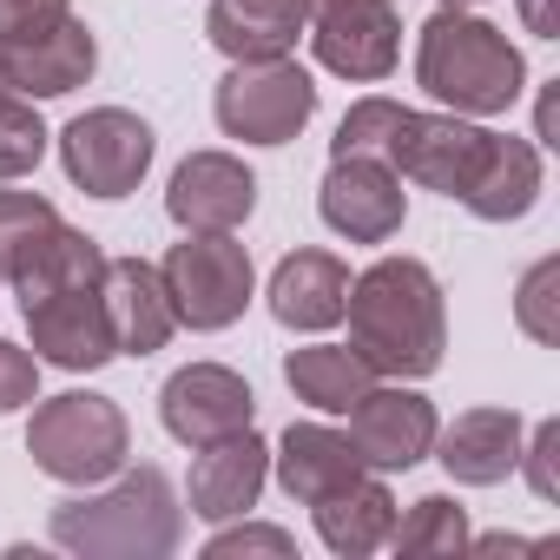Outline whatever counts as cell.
<instances>
[{
	"label": "cell",
	"instance_id": "cell-28",
	"mask_svg": "<svg viewBox=\"0 0 560 560\" xmlns=\"http://www.w3.org/2000/svg\"><path fill=\"white\" fill-rule=\"evenodd\" d=\"M396 119H402V100H383V93H370V100H357L350 113H343V126H337V139H330V152L337 159H383L389 165V139H396Z\"/></svg>",
	"mask_w": 560,
	"mask_h": 560
},
{
	"label": "cell",
	"instance_id": "cell-26",
	"mask_svg": "<svg viewBox=\"0 0 560 560\" xmlns=\"http://www.w3.org/2000/svg\"><path fill=\"white\" fill-rule=\"evenodd\" d=\"M389 547H396V553H462V547H468V514H462V501L422 494L409 514H396Z\"/></svg>",
	"mask_w": 560,
	"mask_h": 560
},
{
	"label": "cell",
	"instance_id": "cell-11",
	"mask_svg": "<svg viewBox=\"0 0 560 560\" xmlns=\"http://www.w3.org/2000/svg\"><path fill=\"white\" fill-rule=\"evenodd\" d=\"M317 211L350 244H389L402 231V218H409V191H402L396 165L350 152V159H330L324 191H317Z\"/></svg>",
	"mask_w": 560,
	"mask_h": 560
},
{
	"label": "cell",
	"instance_id": "cell-35",
	"mask_svg": "<svg viewBox=\"0 0 560 560\" xmlns=\"http://www.w3.org/2000/svg\"><path fill=\"white\" fill-rule=\"evenodd\" d=\"M521 21L540 40H560V0H521Z\"/></svg>",
	"mask_w": 560,
	"mask_h": 560
},
{
	"label": "cell",
	"instance_id": "cell-1",
	"mask_svg": "<svg viewBox=\"0 0 560 560\" xmlns=\"http://www.w3.org/2000/svg\"><path fill=\"white\" fill-rule=\"evenodd\" d=\"M350 350L396 383L435 376L448 350V311L442 284L422 257H376L363 277H350Z\"/></svg>",
	"mask_w": 560,
	"mask_h": 560
},
{
	"label": "cell",
	"instance_id": "cell-10",
	"mask_svg": "<svg viewBox=\"0 0 560 560\" xmlns=\"http://www.w3.org/2000/svg\"><path fill=\"white\" fill-rule=\"evenodd\" d=\"M250 416H257V396H250V383H244L237 370H224V363H185V370H172L165 389H159V422H165V435L185 442V448L224 442V435L250 429Z\"/></svg>",
	"mask_w": 560,
	"mask_h": 560
},
{
	"label": "cell",
	"instance_id": "cell-24",
	"mask_svg": "<svg viewBox=\"0 0 560 560\" xmlns=\"http://www.w3.org/2000/svg\"><path fill=\"white\" fill-rule=\"evenodd\" d=\"M317 534H324V547L330 553H343V560H357V553H376V547H389V527H396V494L383 488V481H350V488H337V494H324L317 508Z\"/></svg>",
	"mask_w": 560,
	"mask_h": 560
},
{
	"label": "cell",
	"instance_id": "cell-25",
	"mask_svg": "<svg viewBox=\"0 0 560 560\" xmlns=\"http://www.w3.org/2000/svg\"><path fill=\"white\" fill-rule=\"evenodd\" d=\"M284 383H291V396L311 402L317 416H343V409L376 383V370H370L350 343H304V350L284 357Z\"/></svg>",
	"mask_w": 560,
	"mask_h": 560
},
{
	"label": "cell",
	"instance_id": "cell-32",
	"mask_svg": "<svg viewBox=\"0 0 560 560\" xmlns=\"http://www.w3.org/2000/svg\"><path fill=\"white\" fill-rule=\"evenodd\" d=\"M205 553H211V560H231V553H277V560H291V553H298V540H291L284 527L244 521V527H218V534L205 540Z\"/></svg>",
	"mask_w": 560,
	"mask_h": 560
},
{
	"label": "cell",
	"instance_id": "cell-14",
	"mask_svg": "<svg viewBox=\"0 0 560 560\" xmlns=\"http://www.w3.org/2000/svg\"><path fill=\"white\" fill-rule=\"evenodd\" d=\"M257 205V178L231 152H191L165 185V218L178 231H237Z\"/></svg>",
	"mask_w": 560,
	"mask_h": 560
},
{
	"label": "cell",
	"instance_id": "cell-37",
	"mask_svg": "<svg viewBox=\"0 0 560 560\" xmlns=\"http://www.w3.org/2000/svg\"><path fill=\"white\" fill-rule=\"evenodd\" d=\"M0 93H8V73H0Z\"/></svg>",
	"mask_w": 560,
	"mask_h": 560
},
{
	"label": "cell",
	"instance_id": "cell-16",
	"mask_svg": "<svg viewBox=\"0 0 560 560\" xmlns=\"http://www.w3.org/2000/svg\"><path fill=\"white\" fill-rule=\"evenodd\" d=\"M264 481H270V448H264L257 429H237V435L198 448L185 494H191V514L198 521H244L257 508Z\"/></svg>",
	"mask_w": 560,
	"mask_h": 560
},
{
	"label": "cell",
	"instance_id": "cell-36",
	"mask_svg": "<svg viewBox=\"0 0 560 560\" xmlns=\"http://www.w3.org/2000/svg\"><path fill=\"white\" fill-rule=\"evenodd\" d=\"M442 8H475V0H442Z\"/></svg>",
	"mask_w": 560,
	"mask_h": 560
},
{
	"label": "cell",
	"instance_id": "cell-23",
	"mask_svg": "<svg viewBox=\"0 0 560 560\" xmlns=\"http://www.w3.org/2000/svg\"><path fill=\"white\" fill-rule=\"evenodd\" d=\"M534 198H540V152L527 139H514V132H494L488 165L475 172V185L462 191V205L481 224H514V218L534 211Z\"/></svg>",
	"mask_w": 560,
	"mask_h": 560
},
{
	"label": "cell",
	"instance_id": "cell-6",
	"mask_svg": "<svg viewBox=\"0 0 560 560\" xmlns=\"http://www.w3.org/2000/svg\"><path fill=\"white\" fill-rule=\"evenodd\" d=\"M218 132L244 139V145H291L311 113H317V80L284 54V60H237L218 80Z\"/></svg>",
	"mask_w": 560,
	"mask_h": 560
},
{
	"label": "cell",
	"instance_id": "cell-21",
	"mask_svg": "<svg viewBox=\"0 0 560 560\" xmlns=\"http://www.w3.org/2000/svg\"><path fill=\"white\" fill-rule=\"evenodd\" d=\"M205 34L231 67L237 60H284L304 40V0H211Z\"/></svg>",
	"mask_w": 560,
	"mask_h": 560
},
{
	"label": "cell",
	"instance_id": "cell-13",
	"mask_svg": "<svg viewBox=\"0 0 560 560\" xmlns=\"http://www.w3.org/2000/svg\"><path fill=\"white\" fill-rule=\"evenodd\" d=\"M100 67V40L86 21H54L47 34H27V40H0V73H8V93H27V100H60V93H80Z\"/></svg>",
	"mask_w": 560,
	"mask_h": 560
},
{
	"label": "cell",
	"instance_id": "cell-33",
	"mask_svg": "<svg viewBox=\"0 0 560 560\" xmlns=\"http://www.w3.org/2000/svg\"><path fill=\"white\" fill-rule=\"evenodd\" d=\"M27 402H40V357H27L21 343L0 337V416H14Z\"/></svg>",
	"mask_w": 560,
	"mask_h": 560
},
{
	"label": "cell",
	"instance_id": "cell-30",
	"mask_svg": "<svg viewBox=\"0 0 560 560\" xmlns=\"http://www.w3.org/2000/svg\"><path fill=\"white\" fill-rule=\"evenodd\" d=\"M514 324L534 337V343H560V257H540L521 291H514Z\"/></svg>",
	"mask_w": 560,
	"mask_h": 560
},
{
	"label": "cell",
	"instance_id": "cell-17",
	"mask_svg": "<svg viewBox=\"0 0 560 560\" xmlns=\"http://www.w3.org/2000/svg\"><path fill=\"white\" fill-rule=\"evenodd\" d=\"M100 298H106V324H113L119 357H152V350L172 343L178 311H172V298H165L159 264H145V257H106Z\"/></svg>",
	"mask_w": 560,
	"mask_h": 560
},
{
	"label": "cell",
	"instance_id": "cell-19",
	"mask_svg": "<svg viewBox=\"0 0 560 560\" xmlns=\"http://www.w3.org/2000/svg\"><path fill=\"white\" fill-rule=\"evenodd\" d=\"M521 435H527V422H521L514 409L488 402V409H462L448 429H435V448H429V455H435L462 488H494V481L514 475Z\"/></svg>",
	"mask_w": 560,
	"mask_h": 560
},
{
	"label": "cell",
	"instance_id": "cell-27",
	"mask_svg": "<svg viewBox=\"0 0 560 560\" xmlns=\"http://www.w3.org/2000/svg\"><path fill=\"white\" fill-rule=\"evenodd\" d=\"M60 224V211L40 191H0V284L21 270V257Z\"/></svg>",
	"mask_w": 560,
	"mask_h": 560
},
{
	"label": "cell",
	"instance_id": "cell-15",
	"mask_svg": "<svg viewBox=\"0 0 560 560\" xmlns=\"http://www.w3.org/2000/svg\"><path fill=\"white\" fill-rule=\"evenodd\" d=\"M27 330H34V357L54 363V370H73V376H80V370H106V363L119 357L100 284L27 304Z\"/></svg>",
	"mask_w": 560,
	"mask_h": 560
},
{
	"label": "cell",
	"instance_id": "cell-9",
	"mask_svg": "<svg viewBox=\"0 0 560 560\" xmlns=\"http://www.w3.org/2000/svg\"><path fill=\"white\" fill-rule=\"evenodd\" d=\"M488 145H494V132L468 126L462 113H409L402 106L396 139H389V165H396L402 185L462 198L475 185V172L488 165Z\"/></svg>",
	"mask_w": 560,
	"mask_h": 560
},
{
	"label": "cell",
	"instance_id": "cell-20",
	"mask_svg": "<svg viewBox=\"0 0 560 560\" xmlns=\"http://www.w3.org/2000/svg\"><path fill=\"white\" fill-rule=\"evenodd\" d=\"M350 304V264L337 250H291L270 270V317L284 330H330Z\"/></svg>",
	"mask_w": 560,
	"mask_h": 560
},
{
	"label": "cell",
	"instance_id": "cell-2",
	"mask_svg": "<svg viewBox=\"0 0 560 560\" xmlns=\"http://www.w3.org/2000/svg\"><path fill=\"white\" fill-rule=\"evenodd\" d=\"M54 547L86 560H165L185 540V508L165 468H119L100 494H67L47 514Z\"/></svg>",
	"mask_w": 560,
	"mask_h": 560
},
{
	"label": "cell",
	"instance_id": "cell-5",
	"mask_svg": "<svg viewBox=\"0 0 560 560\" xmlns=\"http://www.w3.org/2000/svg\"><path fill=\"white\" fill-rule=\"evenodd\" d=\"M159 277H165V298L185 330H231L257 291L250 250L231 231H185V244L165 250Z\"/></svg>",
	"mask_w": 560,
	"mask_h": 560
},
{
	"label": "cell",
	"instance_id": "cell-12",
	"mask_svg": "<svg viewBox=\"0 0 560 560\" xmlns=\"http://www.w3.org/2000/svg\"><path fill=\"white\" fill-rule=\"evenodd\" d=\"M350 442L363 448V462L370 468H383V475H396V468H416L429 448H435V402L422 396V389H409V383H370L350 409Z\"/></svg>",
	"mask_w": 560,
	"mask_h": 560
},
{
	"label": "cell",
	"instance_id": "cell-22",
	"mask_svg": "<svg viewBox=\"0 0 560 560\" xmlns=\"http://www.w3.org/2000/svg\"><path fill=\"white\" fill-rule=\"evenodd\" d=\"M106 277V250L86 237V231H73L67 218L21 257V270L8 277L14 284V298H21V311L27 304H40V298H60V291H86V284H100Z\"/></svg>",
	"mask_w": 560,
	"mask_h": 560
},
{
	"label": "cell",
	"instance_id": "cell-34",
	"mask_svg": "<svg viewBox=\"0 0 560 560\" xmlns=\"http://www.w3.org/2000/svg\"><path fill=\"white\" fill-rule=\"evenodd\" d=\"M73 8L67 0H0V40H27V34H47L54 21H67Z\"/></svg>",
	"mask_w": 560,
	"mask_h": 560
},
{
	"label": "cell",
	"instance_id": "cell-3",
	"mask_svg": "<svg viewBox=\"0 0 560 560\" xmlns=\"http://www.w3.org/2000/svg\"><path fill=\"white\" fill-rule=\"evenodd\" d=\"M416 86L462 119H494L521 100L527 60L494 21H481L468 8H442L416 34Z\"/></svg>",
	"mask_w": 560,
	"mask_h": 560
},
{
	"label": "cell",
	"instance_id": "cell-29",
	"mask_svg": "<svg viewBox=\"0 0 560 560\" xmlns=\"http://www.w3.org/2000/svg\"><path fill=\"white\" fill-rule=\"evenodd\" d=\"M47 119L27 106V100H14V93H0V178H27L40 159H47Z\"/></svg>",
	"mask_w": 560,
	"mask_h": 560
},
{
	"label": "cell",
	"instance_id": "cell-8",
	"mask_svg": "<svg viewBox=\"0 0 560 560\" xmlns=\"http://www.w3.org/2000/svg\"><path fill=\"white\" fill-rule=\"evenodd\" d=\"M152 152H159L152 126L126 106H93V113L67 119V132H60V165L86 198L139 191V178L152 172Z\"/></svg>",
	"mask_w": 560,
	"mask_h": 560
},
{
	"label": "cell",
	"instance_id": "cell-18",
	"mask_svg": "<svg viewBox=\"0 0 560 560\" xmlns=\"http://www.w3.org/2000/svg\"><path fill=\"white\" fill-rule=\"evenodd\" d=\"M270 462H277V481H284V494L298 508H317L324 494H337V488L370 475V462L350 442V429H330V422H291Z\"/></svg>",
	"mask_w": 560,
	"mask_h": 560
},
{
	"label": "cell",
	"instance_id": "cell-7",
	"mask_svg": "<svg viewBox=\"0 0 560 560\" xmlns=\"http://www.w3.org/2000/svg\"><path fill=\"white\" fill-rule=\"evenodd\" d=\"M304 40L324 73L376 86L402 60V14L396 0H304Z\"/></svg>",
	"mask_w": 560,
	"mask_h": 560
},
{
	"label": "cell",
	"instance_id": "cell-4",
	"mask_svg": "<svg viewBox=\"0 0 560 560\" xmlns=\"http://www.w3.org/2000/svg\"><path fill=\"white\" fill-rule=\"evenodd\" d=\"M27 455L40 475L67 481V488H100L126 468L132 455V429H126V409L113 396H93V389H67V396H47L27 422Z\"/></svg>",
	"mask_w": 560,
	"mask_h": 560
},
{
	"label": "cell",
	"instance_id": "cell-31",
	"mask_svg": "<svg viewBox=\"0 0 560 560\" xmlns=\"http://www.w3.org/2000/svg\"><path fill=\"white\" fill-rule=\"evenodd\" d=\"M514 468H527V488L540 501H560V422H540L534 435H521V462Z\"/></svg>",
	"mask_w": 560,
	"mask_h": 560
}]
</instances>
